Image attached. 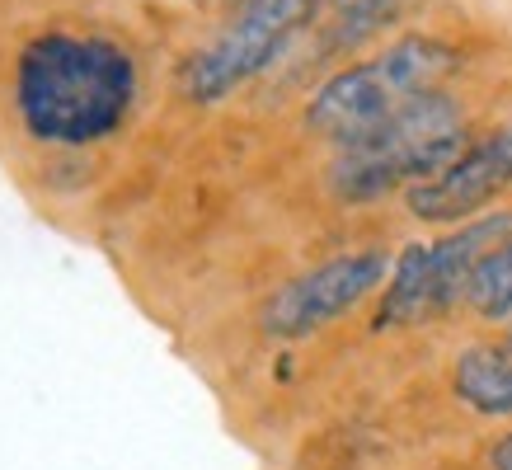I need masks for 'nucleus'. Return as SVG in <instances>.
Here are the masks:
<instances>
[{"mask_svg":"<svg viewBox=\"0 0 512 470\" xmlns=\"http://www.w3.org/2000/svg\"><path fill=\"white\" fill-rule=\"evenodd\" d=\"M141 99V66L123 38L90 24H57L19 47L10 109L19 132L47 151H90L118 137Z\"/></svg>","mask_w":512,"mask_h":470,"instance_id":"f257e3e1","label":"nucleus"},{"mask_svg":"<svg viewBox=\"0 0 512 470\" xmlns=\"http://www.w3.org/2000/svg\"><path fill=\"white\" fill-rule=\"evenodd\" d=\"M466 113L447 90H433L381 118L362 137L334 146L329 188L343 203H376L395 188L433 179L447 160L466 151Z\"/></svg>","mask_w":512,"mask_h":470,"instance_id":"f03ea898","label":"nucleus"},{"mask_svg":"<svg viewBox=\"0 0 512 470\" xmlns=\"http://www.w3.org/2000/svg\"><path fill=\"white\" fill-rule=\"evenodd\" d=\"M456 47L433 38V33H404L390 47H381L367 62H353L348 71L334 76L311 94L306 104V127L315 137L343 141L362 137L367 127H376L381 118L400 113L404 104H414L423 94L442 90V80L456 71Z\"/></svg>","mask_w":512,"mask_h":470,"instance_id":"7ed1b4c3","label":"nucleus"},{"mask_svg":"<svg viewBox=\"0 0 512 470\" xmlns=\"http://www.w3.org/2000/svg\"><path fill=\"white\" fill-rule=\"evenodd\" d=\"M512 240V212L470 217L456 231L437 235L428 245H409L390 268V282L376 306V329H409L433 315H447L456 301L470 297V282L494 250Z\"/></svg>","mask_w":512,"mask_h":470,"instance_id":"20e7f679","label":"nucleus"},{"mask_svg":"<svg viewBox=\"0 0 512 470\" xmlns=\"http://www.w3.org/2000/svg\"><path fill=\"white\" fill-rule=\"evenodd\" d=\"M315 0H240L231 19L179 66V94L188 104H221L240 85L264 76L282 52L311 29Z\"/></svg>","mask_w":512,"mask_h":470,"instance_id":"39448f33","label":"nucleus"},{"mask_svg":"<svg viewBox=\"0 0 512 470\" xmlns=\"http://www.w3.org/2000/svg\"><path fill=\"white\" fill-rule=\"evenodd\" d=\"M390 254L386 250H353L339 254L329 264L311 268L278 287L264 306V334L268 339H306L315 329L334 325L339 315H348L357 301H367L381 292V282L390 278Z\"/></svg>","mask_w":512,"mask_h":470,"instance_id":"423d86ee","label":"nucleus"},{"mask_svg":"<svg viewBox=\"0 0 512 470\" xmlns=\"http://www.w3.org/2000/svg\"><path fill=\"white\" fill-rule=\"evenodd\" d=\"M512 188V123L475 137L456 160H447L433 179H423L404 193V203L419 221L456 226L480 217L484 207Z\"/></svg>","mask_w":512,"mask_h":470,"instance_id":"0eeeda50","label":"nucleus"},{"mask_svg":"<svg viewBox=\"0 0 512 470\" xmlns=\"http://www.w3.org/2000/svg\"><path fill=\"white\" fill-rule=\"evenodd\" d=\"M451 386L475 414L512 419V339L503 344H475L456 358Z\"/></svg>","mask_w":512,"mask_h":470,"instance_id":"6e6552de","label":"nucleus"},{"mask_svg":"<svg viewBox=\"0 0 512 470\" xmlns=\"http://www.w3.org/2000/svg\"><path fill=\"white\" fill-rule=\"evenodd\" d=\"M409 10H414V0H343L339 15L325 24L320 57H339V52H353V47L372 43L376 33L395 29Z\"/></svg>","mask_w":512,"mask_h":470,"instance_id":"1a4fd4ad","label":"nucleus"},{"mask_svg":"<svg viewBox=\"0 0 512 470\" xmlns=\"http://www.w3.org/2000/svg\"><path fill=\"white\" fill-rule=\"evenodd\" d=\"M466 301L484 315V320H512V240L480 264Z\"/></svg>","mask_w":512,"mask_h":470,"instance_id":"9d476101","label":"nucleus"},{"mask_svg":"<svg viewBox=\"0 0 512 470\" xmlns=\"http://www.w3.org/2000/svg\"><path fill=\"white\" fill-rule=\"evenodd\" d=\"M489 470H512V433H503V438L489 447Z\"/></svg>","mask_w":512,"mask_h":470,"instance_id":"9b49d317","label":"nucleus"},{"mask_svg":"<svg viewBox=\"0 0 512 470\" xmlns=\"http://www.w3.org/2000/svg\"><path fill=\"white\" fill-rule=\"evenodd\" d=\"M508 339H512V334H508Z\"/></svg>","mask_w":512,"mask_h":470,"instance_id":"f8f14e48","label":"nucleus"}]
</instances>
